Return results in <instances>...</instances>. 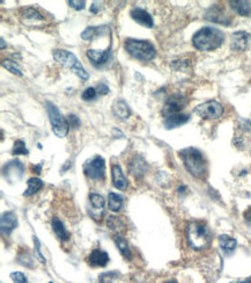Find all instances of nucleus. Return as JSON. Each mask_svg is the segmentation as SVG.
<instances>
[{
  "instance_id": "nucleus-1",
  "label": "nucleus",
  "mask_w": 251,
  "mask_h": 283,
  "mask_svg": "<svg viewBox=\"0 0 251 283\" xmlns=\"http://www.w3.org/2000/svg\"><path fill=\"white\" fill-rule=\"evenodd\" d=\"M225 35L214 27H204L199 29L192 37V44L200 51H213L222 46Z\"/></svg>"
},
{
  "instance_id": "nucleus-2",
  "label": "nucleus",
  "mask_w": 251,
  "mask_h": 283,
  "mask_svg": "<svg viewBox=\"0 0 251 283\" xmlns=\"http://www.w3.org/2000/svg\"><path fill=\"white\" fill-rule=\"evenodd\" d=\"M183 164L191 176L203 179L207 173V164L202 152L195 148H187L181 151Z\"/></svg>"
},
{
  "instance_id": "nucleus-3",
  "label": "nucleus",
  "mask_w": 251,
  "mask_h": 283,
  "mask_svg": "<svg viewBox=\"0 0 251 283\" xmlns=\"http://www.w3.org/2000/svg\"><path fill=\"white\" fill-rule=\"evenodd\" d=\"M212 236L207 225L203 222H192L187 227V243L193 250L202 251L207 249L211 244Z\"/></svg>"
},
{
  "instance_id": "nucleus-4",
  "label": "nucleus",
  "mask_w": 251,
  "mask_h": 283,
  "mask_svg": "<svg viewBox=\"0 0 251 283\" xmlns=\"http://www.w3.org/2000/svg\"><path fill=\"white\" fill-rule=\"evenodd\" d=\"M125 49L133 58L148 62L157 56V49L149 41L128 39L125 41Z\"/></svg>"
},
{
  "instance_id": "nucleus-5",
  "label": "nucleus",
  "mask_w": 251,
  "mask_h": 283,
  "mask_svg": "<svg viewBox=\"0 0 251 283\" xmlns=\"http://www.w3.org/2000/svg\"><path fill=\"white\" fill-rule=\"evenodd\" d=\"M53 58H55L59 64L65 66V68L71 69L72 71L84 81L90 79V75L86 71L81 63L79 62L74 53L69 52L68 50L57 49L53 51Z\"/></svg>"
},
{
  "instance_id": "nucleus-6",
  "label": "nucleus",
  "mask_w": 251,
  "mask_h": 283,
  "mask_svg": "<svg viewBox=\"0 0 251 283\" xmlns=\"http://www.w3.org/2000/svg\"><path fill=\"white\" fill-rule=\"evenodd\" d=\"M46 113L49 116L50 123H51L52 131L55 132L57 137L63 138L68 133L69 130V123L68 121L62 115L59 109L57 108L52 103H46Z\"/></svg>"
},
{
  "instance_id": "nucleus-7",
  "label": "nucleus",
  "mask_w": 251,
  "mask_h": 283,
  "mask_svg": "<svg viewBox=\"0 0 251 283\" xmlns=\"http://www.w3.org/2000/svg\"><path fill=\"white\" fill-rule=\"evenodd\" d=\"M84 172L91 180H102L106 176V161L100 155H95L85 164Z\"/></svg>"
},
{
  "instance_id": "nucleus-8",
  "label": "nucleus",
  "mask_w": 251,
  "mask_h": 283,
  "mask_svg": "<svg viewBox=\"0 0 251 283\" xmlns=\"http://www.w3.org/2000/svg\"><path fill=\"white\" fill-rule=\"evenodd\" d=\"M195 112L196 114H198L202 119L215 120L219 119V117L224 114V107H222V104L219 103L218 101L211 100L197 106Z\"/></svg>"
},
{
  "instance_id": "nucleus-9",
  "label": "nucleus",
  "mask_w": 251,
  "mask_h": 283,
  "mask_svg": "<svg viewBox=\"0 0 251 283\" xmlns=\"http://www.w3.org/2000/svg\"><path fill=\"white\" fill-rule=\"evenodd\" d=\"M2 176L9 183L20 181L24 176V166L20 160H11L2 168Z\"/></svg>"
},
{
  "instance_id": "nucleus-10",
  "label": "nucleus",
  "mask_w": 251,
  "mask_h": 283,
  "mask_svg": "<svg viewBox=\"0 0 251 283\" xmlns=\"http://www.w3.org/2000/svg\"><path fill=\"white\" fill-rule=\"evenodd\" d=\"M186 100L183 95L181 94H174L169 97L166 101L163 106V110H162V114L164 116H170L174 115V114H180L181 110L185 107Z\"/></svg>"
},
{
  "instance_id": "nucleus-11",
  "label": "nucleus",
  "mask_w": 251,
  "mask_h": 283,
  "mask_svg": "<svg viewBox=\"0 0 251 283\" xmlns=\"http://www.w3.org/2000/svg\"><path fill=\"white\" fill-rule=\"evenodd\" d=\"M90 203L91 206L90 209H88V212H90V215L94 219H98V221H100L104 215V205H106L103 196L97 193H91Z\"/></svg>"
},
{
  "instance_id": "nucleus-12",
  "label": "nucleus",
  "mask_w": 251,
  "mask_h": 283,
  "mask_svg": "<svg viewBox=\"0 0 251 283\" xmlns=\"http://www.w3.org/2000/svg\"><path fill=\"white\" fill-rule=\"evenodd\" d=\"M21 22L24 26H41L43 25L44 18L37 9L33 7L23 8L20 14Z\"/></svg>"
},
{
  "instance_id": "nucleus-13",
  "label": "nucleus",
  "mask_w": 251,
  "mask_h": 283,
  "mask_svg": "<svg viewBox=\"0 0 251 283\" xmlns=\"http://www.w3.org/2000/svg\"><path fill=\"white\" fill-rule=\"evenodd\" d=\"M111 56V47L107 48L106 50H95V49H88L87 50V57L95 66H101L108 63Z\"/></svg>"
},
{
  "instance_id": "nucleus-14",
  "label": "nucleus",
  "mask_w": 251,
  "mask_h": 283,
  "mask_svg": "<svg viewBox=\"0 0 251 283\" xmlns=\"http://www.w3.org/2000/svg\"><path fill=\"white\" fill-rule=\"evenodd\" d=\"M18 225V218L17 215L12 211L4 212L0 219V229H1V233L4 236H9L12 231L17 228Z\"/></svg>"
},
{
  "instance_id": "nucleus-15",
  "label": "nucleus",
  "mask_w": 251,
  "mask_h": 283,
  "mask_svg": "<svg viewBox=\"0 0 251 283\" xmlns=\"http://www.w3.org/2000/svg\"><path fill=\"white\" fill-rule=\"evenodd\" d=\"M148 170V165L141 155H135L129 164V171L135 178H141Z\"/></svg>"
},
{
  "instance_id": "nucleus-16",
  "label": "nucleus",
  "mask_w": 251,
  "mask_h": 283,
  "mask_svg": "<svg viewBox=\"0 0 251 283\" xmlns=\"http://www.w3.org/2000/svg\"><path fill=\"white\" fill-rule=\"evenodd\" d=\"M131 17L136 22H138L140 26L147 27V28H153L154 27V21L152 15L148 13L147 11L142 9L140 7H136L131 11Z\"/></svg>"
},
{
  "instance_id": "nucleus-17",
  "label": "nucleus",
  "mask_w": 251,
  "mask_h": 283,
  "mask_svg": "<svg viewBox=\"0 0 251 283\" xmlns=\"http://www.w3.org/2000/svg\"><path fill=\"white\" fill-rule=\"evenodd\" d=\"M111 177H113V183L117 189L119 190H126L128 188V180H126L124 172L122 171V167L118 164L113 165L111 167Z\"/></svg>"
},
{
  "instance_id": "nucleus-18",
  "label": "nucleus",
  "mask_w": 251,
  "mask_h": 283,
  "mask_svg": "<svg viewBox=\"0 0 251 283\" xmlns=\"http://www.w3.org/2000/svg\"><path fill=\"white\" fill-rule=\"evenodd\" d=\"M91 267H106L109 262V254L102 250H93L87 259Z\"/></svg>"
},
{
  "instance_id": "nucleus-19",
  "label": "nucleus",
  "mask_w": 251,
  "mask_h": 283,
  "mask_svg": "<svg viewBox=\"0 0 251 283\" xmlns=\"http://www.w3.org/2000/svg\"><path fill=\"white\" fill-rule=\"evenodd\" d=\"M248 42H249V35L246 31H235L231 35V49L235 51H243L247 49Z\"/></svg>"
},
{
  "instance_id": "nucleus-20",
  "label": "nucleus",
  "mask_w": 251,
  "mask_h": 283,
  "mask_svg": "<svg viewBox=\"0 0 251 283\" xmlns=\"http://www.w3.org/2000/svg\"><path fill=\"white\" fill-rule=\"evenodd\" d=\"M205 18L212 22H218L222 25H229V18L226 15V13L218 6H213L206 12Z\"/></svg>"
},
{
  "instance_id": "nucleus-21",
  "label": "nucleus",
  "mask_w": 251,
  "mask_h": 283,
  "mask_svg": "<svg viewBox=\"0 0 251 283\" xmlns=\"http://www.w3.org/2000/svg\"><path fill=\"white\" fill-rule=\"evenodd\" d=\"M190 116L186 115V114H174V115L167 116L164 119V127L166 129H175L179 128V127L185 125L186 122H189Z\"/></svg>"
},
{
  "instance_id": "nucleus-22",
  "label": "nucleus",
  "mask_w": 251,
  "mask_h": 283,
  "mask_svg": "<svg viewBox=\"0 0 251 283\" xmlns=\"http://www.w3.org/2000/svg\"><path fill=\"white\" fill-rule=\"evenodd\" d=\"M109 31V28L107 26H98V27H88L82 31L81 37L82 40L86 41H93L97 37L102 36V35H107Z\"/></svg>"
},
{
  "instance_id": "nucleus-23",
  "label": "nucleus",
  "mask_w": 251,
  "mask_h": 283,
  "mask_svg": "<svg viewBox=\"0 0 251 283\" xmlns=\"http://www.w3.org/2000/svg\"><path fill=\"white\" fill-rule=\"evenodd\" d=\"M219 245H220V249L226 254H231L236 249L237 240L233 237L227 236V234H222V236L219 237Z\"/></svg>"
},
{
  "instance_id": "nucleus-24",
  "label": "nucleus",
  "mask_w": 251,
  "mask_h": 283,
  "mask_svg": "<svg viewBox=\"0 0 251 283\" xmlns=\"http://www.w3.org/2000/svg\"><path fill=\"white\" fill-rule=\"evenodd\" d=\"M113 112L118 119L122 120L128 119V117L131 115V110H130L128 103L124 100L115 101V103H114L113 106Z\"/></svg>"
},
{
  "instance_id": "nucleus-25",
  "label": "nucleus",
  "mask_w": 251,
  "mask_h": 283,
  "mask_svg": "<svg viewBox=\"0 0 251 283\" xmlns=\"http://www.w3.org/2000/svg\"><path fill=\"white\" fill-rule=\"evenodd\" d=\"M51 227H52L53 232H55V234L58 237V239H60L62 241H65L68 239V237H69L68 232V230H66L64 223H63L59 218H57V217L52 218Z\"/></svg>"
},
{
  "instance_id": "nucleus-26",
  "label": "nucleus",
  "mask_w": 251,
  "mask_h": 283,
  "mask_svg": "<svg viewBox=\"0 0 251 283\" xmlns=\"http://www.w3.org/2000/svg\"><path fill=\"white\" fill-rule=\"evenodd\" d=\"M229 5L235 13L242 15V17H249L251 15V1H229Z\"/></svg>"
},
{
  "instance_id": "nucleus-27",
  "label": "nucleus",
  "mask_w": 251,
  "mask_h": 283,
  "mask_svg": "<svg viewBox=\"0 0 251 283\" xmlns=\"http://www.w3.org/2000/svg\"><path fill=\"white\" fill-rule=\"evenodd\" d=\"M114 240H115L116 246L118 247L119 252L122 253V256L125 257V259H128V260L131 259V257H132V252H131V250H130L128 241L124 239V238L120 236V234H116V236L114 237Z\"/></svg>"
},
{
  "instance_id": "nucleus-28",
  "label": "nucleus",
  "mask_w": 251,
  "mask_h": 283,
  "mask_svg": "<svg viewBox=\"0 0 251 283\" xmlns=\"http://www.w3.org/2000/svg\"><path fill=\"white\" fill-rule=\"evenodd\" d=\"M107 225L110 230L115 231L117 234H122L125 231V225H124L122 219L119 217H115V216H109L108 217Z\"/></svg>"
},
{
  "instance_id": "nucleus-29",
  "label": "nucleus",
  "mask_w": 251,
  "mask_h": 283,
  "mask_svg": "<svg viewBox=\"0 0 251 283\" xmlns=\"http://www.w3.org/2000/svg\"><path fill=\"white\" fill-rule=\"evenodd\" d=\"M27 190L23 193V196H31L35 193H37L43 187V181L39 178H31L27 181Z\"/></svg>"
},
{
  "instance_id": "nucleus-30",
  "label": "nucleus",
  "mask_w": 251,
  "mask_h": 283,
  "mask_svg": "<svg viewBox=\"0 0 251 283\" xmlns=\"http://www.w3.org/2000/svg\"><path fill=\"white\" fill-rule=\"evenodd\" d=\"M108 205H109L110 210L119 211L123 206V198L119 194L110 193L109 198H108Z\"/></svg>"
},
{
  "instance_id": "nucleus-31",
  "label": "nucleus",
  "mask_w": 251,
  "mask_h": 283,
  "mask_svg": "<svg viewBox=\"0 0 251 283\" xmlns=\"http://www.w3.org/2000/svg\"><path fill=\"white\" fill-rule=\"evenodd\" d=\"M2 66L6 70H8L9 72H12V73H14V75H17V76H22V72H21V69H20V66H19L17 63L13 62V60H11V59H5L4 62H2Z\"/></svg>"
},
{
  "instance_id": "nucleus-32",
  "label": "nucleus",
  "mask_w": 251,
  "mask_h": 283,
  "mask_svg": "<svg viewBox=\"0 0 251 283\" xmlns=\"http://www.w3.org/2000/svg\"><path fill=\"white\" fill-rule=\"evenodd\" d=\"M29 154V151L27 150L24 142L21 141V139L15 141L13 148V154Z\"/></svg>"
},
{
  "instance_id": "nucleus-33",
  "label": "nucleus",
  "mask_w": 251,
  "mask_h": 283,
  "mask_svg": "<svg viewBox=\"0 0 251 283\" xmlns=\"http://www.w3.org/2000/svg\"><path fill=\"white\" fill-rule=\"evenodd\" d=\"M118 273L116 272H109V273H102L98 276V281L100 283H113L114 280L117 279Z\"/></svg>"
},
{
  "instance_id": "nucleus-34",
  "label": "nucleus",
  "mask_w": 251,
  "mask_h": 283,
  "mask_svg": "<svg viewBox=\"0 0 251 283\" xmlns=\"http://www.w3.org/2000/svg\"><path fill=\"white\" fill-rule=\"evenodd\" d=\"M18 261L20 262L22 266H26V267H28V268H33V267H34L33 257H31V256L28 252L26 254H24V253L20 254V256H19Z\"/></svg>"
},
{
  "instance_id": "nucleus-35",
  "label": "nucleus",
  "mask_w": 251,
  "mask_h": 283,
  "mask_svg": "<svg viewBox=\"0 0 251 283\" xmlns=\"http://www.w3.org/2000/svg\"><path fill=\"white\" fill-rule=\"evenodd\" d=\"M96 94H97V92L94 87H88L82 92L81 98H82V100H85V101H91L96 98Z\"/></svg>"
},
{
  "instance_id": "nucleus-36",
  "label": "nucleus",
  "mask_w": 251,
  "mask_h": 283,
  "mask_svg": "<svg viewBox=\"0 0 251 283\" xmlns=\"http://www.w3.org/2000/svg\"><path fill=\"white\" fill-rule=\"evenodd\" d=\"M33 240H34V244H35V254H36V257H39V260L42 263H46V259H44V257H43V254L41 253V244H40V240L37 239V237L36 236H34L33 238Z\"/></svg>"
},
{
  "instance_id": "nucleus-37",
  "label": "nucleus",
  "mask_w": 251,
  "mask_h": 283,
  "mask_svg": "<svg viewBox=\"0 0 251 283\" xmlns=\"http://www.w3.org/2000/svg\"><path fill=\"white\" fill-rule=\"evenodd\" d=\"M11 279L14 283H28V280L23 273L14 272L11 274Z\"/></svg>"
},
{
  "instance_id": "nucleus-38",
  "label": "nucleus",
  "mask_w": 251,
  "mask_h": 283,
  "mask_svg": "<svg viewBox=\"0 0 251 283\" xmlns=\"http://www.w3.org/2000/svg\"><path fill=\"white\" fill-rule=\"evenodd\" d=\"M68 5L71 6L72 8L77 9V11H80V9H84L86 6V1H75V0H69Z\"/></svg>"
},
{
  "instance_id": "nucleus-39",
  "label": "nucleus",
  "mask_w": 251,
  "mask_h": 283,
  "mask_svg": "<svg viewBox=\"0 0 251 283\" xmlns=\"http://www.w3.org/2000/svg\"><path fill=\"white\" fill-rule=\"evenodd\" d=\"M96 92L100 95H106L109 93V87H108V85L103 84V82H100V84H97Z\"/></svg>"
},
{
  "instance_id": "nucleus-40",
  "label": "nucleus",
  "mask_w": 251,
  "mask_h": 283,
  "mask_svg": "<svg viewBox=\"0 0 251 283\" xmlns=\"http://www.w3.org/2000/svg\"><path fill=\"white\" fill-rule=\"evenodd\" d=\"M68 121L69 126H72L73 128H78V127L80 126V120H79L75 115H73V114H69L68 115Z\"/></svg>"
},
{
  "instance_id": "nucleus-41",
  "label": "nucleus",
  "mask_w": 251,
  "mask_h": 283,
  "mask_svg": "<svg viewBox=\"0 0 251 283\" xmlns=\"http://www.w3.org/2000/svg\"><path fill=\"white\" fill-rule=\"evenodd\" d=\"M97 7H98V4H97V2H94L93 6H91V11L93 12V13H97V12H98ZM98 8H100V7H98Z\"/></svg>"
},
{
  "instance_id": "nucleus-42",
  "label": "nucleus",
  "mask_w": 251,
  "mask_h": 283,
  "mask_svg": "<svg viewBox=\"0 0 251 283\" xmlns=\"http://www.w3.org/2000/svg\"><path fill=\"white\" fill-rule=\"evenodd\" d=\"M41 167H42V164L39 165V166H35V167H34V170L36 171V173H37V174H40V173H41Z\"/></svg>"
},
{
  "instance_id": "nucleus-43",
  "label": "nucleus",
  "mask_w": 251,
  "mask_h": 283,
  "mask_svg": "<svg viewBox=\"0 0 251 283\" xmlns=\"http://www.w3.org/2000/svg\"><path fill=\"white\" fill-rule=\"evenodd\" d=\"M231 283H251V278L244 280V281H237V282H231Z\"/></svg>"
},
{
  "instance_id": "nucleus-44",
  "label": "nucleus",
  "mask_w": 251,
  "mask_h": 283,
  "mask_svg": "<svg viewBox=\"0 0 251 283\" xmlns=\"http://www.w3.org/2000/svg\"><path fill=\"white\" fill-rule=\"evenodd\" d=\"M0 41H1V49H4V48H5V40L1 39Z\"/></svg>"
},
{
  "instance_id": "nucleus-45",
  "label": "nucleus",
  "mask_w": 251,
  "mask_h": 283,
  "mask_svg": "<svg viewBox=\"0 0 251 283\" xmlns=\"http://www.w3.org/2000/svg\"><path fill=\"white\" fill-rule=\"evenodd\" d=\"M167 283H177L176 281H175V280H173V281H168Z\"/></svg>"
},
{
  "instance_id": "nucleus-46",
  "label": "nucleus",
  "mask_w": 251,
  "mask_h": 283,
  "mask_svg": "<svg viewBox=\"0 0 251 283\" xmlns=\"http://www.w3.org/2000/svg\"><path fill=\"white\" fill-rule=\"evenodd\" d=\"M49 283H52V282H49Z\"/></svg>"
}]
</instances>
